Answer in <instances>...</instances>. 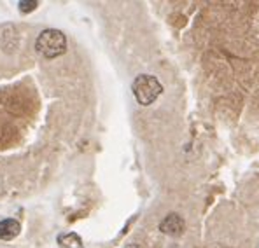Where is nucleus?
Here are the masks:
<instances>
[{"label": "nucleus", "mask_w": 259, "mask_h": 248, "mask_svg": "<svg viewBox=\"0 0 259 248\" xmlns=\"http://www.w3.org/2000/svg\"><path fill=\"white\" fill-rule=\"evenodd\" d=\"M35 49L44 58H58L67 51V37L63 35V32L56 28L42 30L35 40Z\"/></svg>", "instance_id": "1"}, {"label": "nucleus", "mask_w": 259, "mask_h": 248, "mask_svg": "<svg viewBox=\"0 0 259 248\" xmlns=\"http://www.w3.org/2000/svg\"><path fill=\"white\" fill-rule=\"evenodd\" d=\"M133 94H135V100L139 102L140 105H151L158 100V96L163 93V86L154 75H139L133 81Z\"/></svg>", "instance_id": "2"}, {"label": "nucleus", "mask_w": 259, "mask_h": 248, "mask_svg": "<svg viewBox=\"0 0 259 248\" xmlns=\"http://www.w3.org/2000/svg\"><path fill=\"white\" fill-rule=\"evenodd\" d=\"M184 219H182L181 215H177V213H170V215H166L165 219L161 220V224H159V231L165 232V234L168 236H179L184 232Z\"/></svg>", "instance_id": "3"}, {"label": "nucleus", "mask_w": 259, "mask_h": 248, "mask_svg": "<svg viewBox=\"0 0 259 248\" xmlns=\"http://www.w3.org/2000/svg\"><path fill=\"white\" fill-rule=\"evenodd\" d=\"M20 231H21V226L18 220H14V219L0 220V239L9 241V239L16 238V236L20 234Z\"/></svg>", "instance_id": "4"}, {"label": "nucleus", "mask_w": 259, "mask_h": 248, "mask_svg": "<svg viewBox=\"0 0 259 248\" xmlns=\"http://www.w3.org/2000/svg\"><path fill=\"white\" fill-rule=\"evenodd\" d=\"M58 243H60V246H63V248H84L82 239L79 238L75 232H65V234H60Z\"/></svg>", "instance_id": "5"}, {"label": "nucleus", "mask_w": 259, "mask_h": 248, "mask_svg": "<svg viewBox=\"0 0 259 248\" xmlns=\"http://www.w3.org/2000/svg\"><path fill=\"white\" fill-rule=\"evenodd\" d=\"M18 6H20L21 13H32V11L39 6V2H25V0H23V2L18 4Z\"/></svg>", "instance_id": "6"}, {"label": "nucleus", "mask_w": 259, "mask_h": 248, "mask_svg": "<svg viewBox=\"0 0 259 248\" xmlns=\"http://www.w3.org/2000/svg\"><path fill=\"white\" fill-rule=\"evenodd\" d=\"M128 248H142V246H139V245H130Z\"/></svg>", "instance_id": "7"}]
</instances>
